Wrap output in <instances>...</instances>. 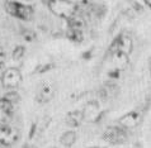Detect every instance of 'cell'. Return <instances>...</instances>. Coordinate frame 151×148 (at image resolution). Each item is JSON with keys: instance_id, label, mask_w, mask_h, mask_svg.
Masks as SVG:
<instances>
[{"instance_id": "cell-1", "label": "cell", "mask_w": 151, "mask_h": 148, "mask_svg": "<svg viewBox=\"0 0 151 148\" xmlns=\"http://www.w3.org/2000/svg\"><path fill=\"white\" fill-rule=\"evenodd\" d=\"M48 8L51 9V11L55 15L60 16V18H64V19H68V20L73 18L75 15V11H76L75 4L69 1V0H53L48 5Z\"/></svg>"}, {"instance_id": "cell-2", "label": "cell", "mask_w": 151, "mask_h": 148, "mask_svg": "<svg viewBox=\"0 0 151 148\" xmlns=\"http://www.w3.org/2000/svg\"><path fill=\"white\" fill-rule=\"evenodd\" d=\"M6 10L10 15L15 16V18H19V19H24V20H28L32 18V14H33V10L31 6L28 5H23L20 3H17V1H9L6 3Z\"/></svg>"}, {"instance_id": "cell-3", "label": "cell", "mask_w": 151, "mask_h": 148, "mask_svg": "<svg viewBox=\"0 0 151 148\" xmlns=\"http://www.w3.org/2000/svg\"><path fill=\"white\" fill-rule=\"evenodd\" d=\"M22 82V75L19 70L10 67L6 69L1 75V85L5 89H17Z\"/></svg>"}, {"instance_id": "cell-4", "label": "cell", "mask_w": 151, "mask_h": 148, "mask_svg": "<svg viewBox=\"0 0 151 148\" xmlns=\"http://www.w3.org/2000/svg\"><path fill=\"white\" fill-rule=\"evenodd\" d=\"M55 96V87L51 82H43L37 90L36 99L40 103H48Z\"/></svg>"}, {"instance_id": "cell-5", "label": "cell", "mask_w": 151, "mask_h": 148, "mask_svg": "<svg viewBox=\"0 0 151 148\" xmlns=\"http://www.w3.org/2000/svg\"><path fill=\"white\" fill-rule=\"evenodd\" d=\"M103 138L107 139L111 143H123L126 141V138H127V136H126V133L122 129L116 128V127H109L104 132Z\"/></svg>"}, {"instance_id": "cell-6", "label": "cell", "mask_w": 151, "mask_h": 148, "mask_svg": "<svg viewBox=\"0 0 151 148\" xmlns=\"http://www.w3.org/2000/svg\"><path fill=\"white\" fill-rule=\"evenodd\" d=\"M141 113L140 112H129L127 113L126 115H123L122 118H119V124L124 127L127 129H131V128H135V127L141 122Z\"/></svg>"}, {"instance_id": "cell-7", "label": "cell", "mask_w": 151, "mask_h": 148, "mask_svg": "<svg viewBox=\"0 0 151 148\" xmlns=\"http://www.w3.org/2000/svg\"><path fill=\"white\" fill-rule=\"evenodd\" d=\"M13 105L10 101H8L5 98L0 99V124L4 125L10 120L12 112H13Z\"/></svg>"}, {"instance_id": "cell-8", "label": "cell", "mask_w": 151, "mask_h": 148, "mask_svg": "<svg viewBox=\"0 0 151 148\" xmlns=\"http://www.w3.org/2000/svg\"><path fill=\"white\" fill-rule=\"evenodd\" d=\"M112 62L117 70H123L128 65V54L116 49L112 54Z\"/></svg>"}, {"instance_id": "cell-9", "label": "cell", "mask_w": 151, "mask_h": 148, "mask_svg": "<svg viewBox=\"0 0 151 148\" xmlns=\"http://www.w3.org/2000/svg\"><path fill=\"white\" fill-rule=\"evenodd\" d=\"M116 49L121 51L126 54H129L133 49V42L128 36H122L118 38V41L116 42Z\"/></svg>"}, {"instance_id": "cell-10", "label": "cell", "mask_w": 151, "mask_h": 148, "mask_svg": "<svg viewBox=\"0 0 151 148\" xmlns=\"http://www.w3.org/2000/svg\"><path fill=\"white\" fill-rule=\"evenodd\" d=\"M84 113L80 110H74V112H70L68 115H66V124L69 127H73V128H76L79 127L83 120H84Z\"/></svg>"}, {"instance_id": "cell-11", "label": "cell", "mask_w": 151, "mask_h": 148, "mask_svg": "<svg viewBox=\"0 0 151 148\" xmlns=\"http://www.w3.org/2000/svg\"><path fill=\"white\" fill-rule=\"evenodd\" d=\"M75 142H76V133L73 132V130L64 133L60 138V143L65 147H71Z\"/></svg>"}, {"instance_id": "cell-12", "label": "cell", "mask_w": 151, "mask_h": 148, "mask_svg": "<svg viewBox=\"0 0 151 148\" xmlns=\"http://www.w3.org/2000/svg\"><path fill=\"white\" fill-rule=\"evenodd\" d=\"M99 112V107L98 104L94 103V101H90V103H88L85 107H84V117L85 118H93L94 115H96V113Z\"/></svg>"}, {"instance_id": "cell-13", "label": "cell", "mask_w": 151, "mask_h": 148, "mask_svg": "<svg viewBox=\"0 0 151 148\" xmlns=\"http://www.w3.org/2000/svg\"><path fill=\"white\" fill-rule=\"evenodd\" d=\"M69 22H70V28H71V29H75V31H80V32L84 31L85 23H84V20H83L81 16H78L76 14H75L73 18L69 20Z\"/></svg>"}, {"instance_id": "cell-14", "label": "cell", "mask_w": 151, "mask_h": 148, "mask_svg": "<svg viewBox=\"0 0 151 148\" xmlns=\"http://www.w3.org/2000/svg\"><path fill=\"white\" fill-rule=\"evenodd\" d=\"M68 37L70 38V39H73V41H81L83 39V32L80 31H75V29H69V32H68Z\"/></svg>"}, {"instance_id": "cell-15", "label": "cell", "mask_w": 151, "mask_h": 148, "mask_svg": "<svg viewBox=\"0 0 151 148\" xmlns=\"http://www.w3.org/2000/svg\"><path fill=\"white\" fill-rule=\"evenodd\" d=\"M23 56H24V48L22 47V46H18L14 51H13V60L14 61H19V60H22L23 58Z\"/></svg>"}, {"instance_id": "cell-16", "label": "cell", "mask_w": 151, "mask_h": 148, "mask_svg": "<svg viewBox=\"0 0 151 148\" xmlns=\"http://www.w3.org/2000/svg\"><path fill=\"white\" fill-rule=\"evenodd\" d=\"M8 101H10L12 104H14V103H18V100H19V95H18V92H14V91H12V92H8V94L4 96Z\"/></svg>"}, {"instance_id": "cell-17", "label": "cell", "mask_w": 151, "mask_h": 148, "mask_svg": "<svg viewBox=\"0 0 151 148\" xmlns=\"http://www.w3.org/2000/svg\"><path fill=\"white\" fill-rule=\"evenodd\" d=\"M5 60H6V53H5V51H4L1 47H0V67L4 65Z\"/></svg>"}, {"instance_id": "cell-18", "label": "cell", "mask_w": 151, "mask_h": 148, "mask_svg": "<svg viewBox=\"0 0 151 148\" xmlns=\"http://www.w3.org/2000/svg\"><path fill=\"white\" fill-rule=\"evenodd\" d=\"M42 1H43L45 4H47V5H50V4H51V3L53 1V0H42Z\"/></svg>"}, {"instance_id": "cell-19", "label": "cell", "mask_w": 151, "mask_h": 148, "mask_svg": "<svg viewBox=\"0 0 151 148\" xmlns=\"http://www.w3.org/2000/svg\"><path fill=\"white\" fill-rule=\"evenodd\" d=\"M106 148H116V147H113V146H108V147H106Z\"/></svg>"}]
</instances>
